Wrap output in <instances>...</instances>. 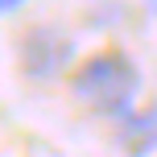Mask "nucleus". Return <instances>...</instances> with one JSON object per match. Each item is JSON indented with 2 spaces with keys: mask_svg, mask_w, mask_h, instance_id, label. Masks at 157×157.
<instances>
[{
  "mask_svg": "<svg viewBox=\"0 0 157 157\" xmlns=\"http://www.w3.org/2000/svg\"><path fill=\"white\" fill-rule=\"evenodd\" d=\"M71 91L95 116L128 120L136 112V95H141V71L124 50H103V54H91L87 62H78V71L71 75Z\"/></svg>",
  "mask_w": 157,
  "mask_h": 157,
  "instance_id": "obj_1",
  "label": "nucleus"
},
{
  "mask_svg": "<svg viewBox=\"0 0 157 157\" xmlns=\"http://www.w3.org/2000/svg\"><path fill=\"white\" fill-rule=\"evenodd\" d=\"M75 62V37L58 25H33L21 37V71L37 83L66 75Z\"/></svg>",
  "mask_w": 157,
  "mask_h": 157,
  "instance_id": "obj_2",
  "label": "nucleus"
},
{
  "mask_svg": "<svg viewBox=\"0 0 157 157\" xmlns=\"http://www.w3.org/2000/svg\"><path fill=\"white\" fill-rule=\"evenodd\" d=\"M120 145H124L128 157H149V153H157V103L132 112L128 120H120Z\"/></svg>",
  "mask_w": 157,
  "mask_h": 157,
  "instance_id": "obj_3",
  "label": "nucleus"
},
{
  "mask_svg": "<svg viewBox=\"0 0 157 157\" xmlns=\"http://www.w3.org/2000/svg\"><path fill=\"white\" fill-rule=\"evenodd\" d=\"M21 8H25L21 0H0V17H8V13H21Z\"/></svg>",
  "mask_w": 157,
  "mask_h": 157,
  "instance_id": "obj_4",
  "label": "nucleus"
}]
</instances>
